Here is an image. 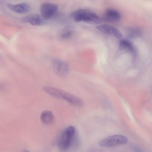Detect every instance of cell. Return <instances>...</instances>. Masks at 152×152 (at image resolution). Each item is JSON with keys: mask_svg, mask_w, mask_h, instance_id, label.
<instances>
[{"mask_svg": "<svg viewBox=\"0 0 152 152\" xmlns=\"http://www.w3.org/2000/svg\"><path fill=\"white\" fill-rule=\"evenodd\" d=\"M79 144L78 137L75 128L70 126L65 128L61 134L58 142L61 152L74 151Z\"/></svg>", "mask_w": 152, "mask_h": 152, "instance_id": "1", "label": "cell"}, {"mask_svg": "<svg viewBox=\"0 0 152 152\" xmlns=\"http://www.w3.org/2000/svg\"><path fill=\"white\" fill-rule=\"evenodd\" d=\"M42 89L51 96L64 100L74 105L80 107L83 105V101L80 98L64 90L49 86H45Z\"/></svg>", "mask_w": 152, "mask_h": 152, "instance_id": "2", "label": "cell"}, {"mask_svg": "<svg viewBox=\"0 0 152 152\" xmlns=\"http://www.w3.org/2000/svg\"><path fill=\"white\" fill-rule=\"evenodd\" d=\"M71 16L76 22H83L96 24L100 23L101 18L93 12L87 9H81L76 10L72 12Z\"/></svg>", "mask_w": 152, "mask_h": 152, "instance_id": "3", "label": "cell"}, {"mask_svg": "<svg viewBox=\"0 0 152 152\" xmlns=\"http://www.w3.org/2000/svg\"><path fill=\"white\" fill-rule=\"evenodd\" d=\"M128 141L125 136L120 134L110 136L101 140L99 145L102 147H110L126 144Z\"/></svg>", "mask_w": 152, "mask_h": 152, "instance_id": "4", "label": "cell"}, {"mask_svg": "<svg viewBox=\"0 0 152 152\" xmlns=\"http://www.w3.org/2000/svg\"><path fill=\"white\" fill-rule=\"evenodd\" d=\"M58 8L57 4L50 2L42 3L40 10L41 16L45 20L51 19L56 14Z\"/></svg>", "mask_w": 152, "mask_h": 152, "instance_id": "5", "label": "cell"}, {"mask_svg": "<svg viewBox=\"0 0 152 152\" xmlns=\"http://www.w3.org/2000/svg\"><path fill=\"white\" fill-rule=\"evenodd\" d=\"M52 66L55 72L60 76H64L67 75L69 71V67L64 61L58 59L54 60Z\"/></svg>", "mask_w": 152, "mask_h": 152, "instance_id": "6", "label": "cell"}, {"mask_svg": "<svg viewBox=\"0 0 152 152\" xmlns=\"http://www.w3.org/2000/svg\"><path fill=\"white\" fill-rule=\"evenodd\" d=\"M96 28L105 34L120 39L122 35L120 31L115 27L110 25L102 24L96 26Z\"/></svg>", "mask_w": 152, "mask_h": 152, "instance_id": "7", "label": "cell"}, {"mask_svg": "<svg viewBox=\"0 0 152 152\" xmlns=\"http://www.w3.org/2000/svg\"><path fill=\"white\" fill-rule=\"evenodd\" d=\"M23 21L34 26H41L45 24V20L41 15L37 14H31L27 15L23 19Z\"/></svg>", "mask_w": 152, "mask_h": 152, "instance_id": "8", "label": "cell"}, {"mask_svg": "<svg viewBox=\"0 0 152 152\" xmlns=\"http://www.w3.org/2000/svg\"><path fill=\"white\" fill-rule=\"evenodd\" d=\"M8 7L15 12L23 14L27 12L29 10L30 7L27 4L22 3L16 4H7Z\"/></svg>", "mask_w": 152, "mask_h": 152, "instance_id": "9", "label": "cell"}, {"mask_svg": "<svg viewBox=\"0 0 152 152\" xmlns=\"http://www.w3.org/2000/svg\"><path fill=\"white\" fill-rule=\"evenodd\" d=\"M104 16L106 20L111 22L118 21L121 17L119 12L116 10L112 8H108L105 10Z\"/></svg>", "mask_w": 152, "mask_h": 152, "instance_id": "10", "label": "cell"}, {"mask_svg": "<svg viewBox=\"0 0 152 152\" xmlns=\"http://www.w3.org/2000/svg\"><path fill=\"white\" fill-rule=\"evenodd\" d=\"M42 122L44 124L49 125L54 121V117L52 113L48 110L42 112L40 115Z\"/></svg>", "mask_w": 152, "mask_h": 152, "instance_id": "11", "label": "cell"}, {"mask_svg": "<svg viewBox=\"0 0 152 152\" xmlns=\"http://www.w3.org/2000/svg\"><path fill=\"white\" fill-rule=\"evenodd\" d=\"M119 48L121 50H126L132 53L135 51L134 48L132 44L126 39H121L119 42Z\"/></svg>", "mask_w": 152, "mask_h": 152, "instance_id": "12", "label": "cell"}, {"mask_svg": "<svg viewBox=\"0 0 152 152\" xmlns=\"http://www.w3.org/2000/svg\"><path fill=\"white\" fill-rule=\"evenodd\" d=\"M140 34V31L137 28H133L130 30L129 36L131 37H134Z\"/></svg>", "mask_w": 152, "mask_h": 152, "instance_id": "13", "label": "cell"}, {"mask_svg": "<svg viewBox=\"0 0 152 152\" xmlns=\"http://www.w3.org/2000/svg\"><path fill=\"white\" fill-rule=\"evenodd\" d=\"M72 32L69 30L63 31L61 35V37L63 39H66L72 35Z\"/></svg>", "mask_w": 152, "mask_h": 152, "instance_id": "14", "label": "cell"}, {"mask_svg": "<svg viewBox=\"0 0 152 152\" xmlns=\"http://www.w3.org/2000/svg\"><path fill=\"white\" fill-rule=\"evenodd\" d=\"M133 150L136 152H142V151L139 148L136 147H133Z\"/></svg>", "mask_w": 152, "mask_h": 152, "instance_id": "15", "label": "cell"}, {"mask_svg": "<svg viewBox=\"0 0 152 152\" xmlns=\"http://www.w3.org/2000/svg\"><path fill=\"white\" fill-rule=\"evenodd\" d=\"M23 152H30L27 149H24L23 150Z\"/></svg>", "mask_w": 152, "mask_h": 152, "instance_id": "16", "label": "cell"}]
</instances>
